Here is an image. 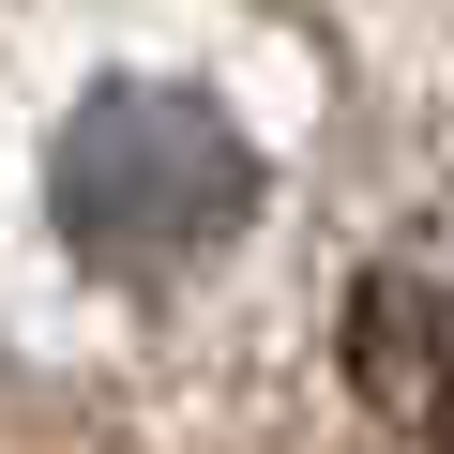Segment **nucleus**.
I'll use <instances>...</instances> for the list:
<instances>
[{
    "instance_id": "f257e3e1",
    "label": "nucleus",
    "mask_w": 454,
    "mask_h": 454,
    "mask_svg": "<svg viewBox=\"0 0 454 454\" xmlns=\"http://www.w3.org/2000/svg\"><path fill=\"white\" fill-rule=\"evenodd\" d=\"M46 212L121 288L137 273H197V258L243 243V212H258V137L212 91H182V76H121V91L76 106L61 167H46Z\"/></svg>"
},
{
    "instance_id": "f03ea898",
    "label": "nucleus",
    "mask_w": 454,
    "mask_h": 454,
    "mask_svg": "<svg viewBox=\"0 0 454 454\" xmlns=\"http://www.w3.org/2000/svg\"><path fill=\"white\" fill-rule=\"evenodd\" d=\"M348 394L409 454H454V212L394 227L348 273Z\"/></svg>"
}]
</instances>
